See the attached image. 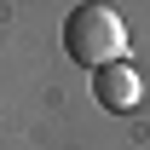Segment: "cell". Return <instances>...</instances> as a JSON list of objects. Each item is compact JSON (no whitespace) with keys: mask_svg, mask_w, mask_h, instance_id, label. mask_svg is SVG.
I'll use <instances>...</instances> for the list:
<instances>
[{"mask_svg":"<svg viewBox=\"0 0 150 150\" xmlns=\"http://www.w3.org/2000/svg\"><path fill=\"white\" fill-rule=\"evenodd\" d=\"M93 98H98L110 115H127V110H139L144 81H139V69L121 58V64H104V69H93Z\"/></svg>","mask_w":150,"mask_h":150,"instance_id":"2","label":"cell"},{"mask_svg":"<svg viewBox=\"0 0 150 150\" xmlns=\"http://www.w3.org/2000/svg\"><path fill=\"white\" fill-rule=\"evenodd\" d=\"M64 52L87 69H104V64H121L127 58V23L110 6H75L64 18Z\"/></svg>","mask_w":150,"mask_h":150,"instance_id":"1","label":"cell"}]
</instances>
